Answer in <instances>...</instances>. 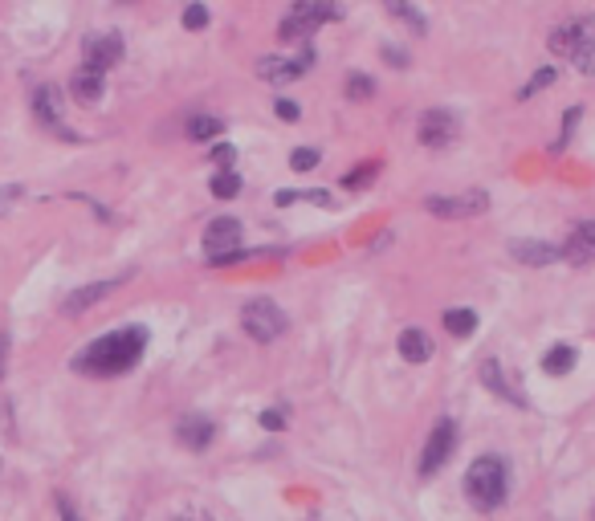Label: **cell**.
Returning <instances> with one entry per match:
<instances>
[{
    "label": "cell",
    "mask_w": 595,
    "mask_h": 521,
    "mask_svg": "<svg viewBox=\"0 0 595 521\" xmlns=\"http://www.w3.org/2000/svg\"><path fill=\"white\" fill-rule=\"evenodd\" d=\"M147 351V330L143 326H123L110 330V334L94 338L86 351H78L74 359V371L82 375H98V379H110V375H127L135 362Z\"/></svg>",
    "instance_id": "cell-1"
},
{
    "label": "cell",
    "mask_w": 595,
    "mask_h": 521,
    "mask_svg": "<svg viewBox=\"0 0 595 521\" xmlns=\"http://www.w3.org/2000/svg\"><path fill=\"white\" fill-rule=\"evenodd\" d=\"M510 493V465L502 456H477L469 465V473H465V497H469L473 509L489 513V509H498L502 501H506Z\"/></svg>",
    "instance_id": "cell-2"
},
{
    "label": "cell",
    "mask_w": 595,
    "mask_h": 521,
    "mask_svg": "<svg viewBox=\"0 0 595 521\" xmlns=\"http://www.w3.org/2000/svg\"><path fill=\"white\" fill-rule=\"evenodd\" d=\"M547 45H551L555 57H571L579 65V74H595V21L591 17H575L567 25H559Z\"/></svg>",
    "instance_id": "cell-3"
},
{
    "label": "cell",
    "mask_w": 595,
    "mask_h": 521,
    "mask_svg": "<svg viewBox=\"0 0 595 521\" xmlns=\"http://www.w3.org/2000/svg\"><path fill=\"white\" fill-rule=\"evenodd\" d=\"M285 326H290V318H285V309L274 298H253L241 309V330L253 343H274V338L285 334Z\"/></svg>",
    "instance_id": "cell-4"
},
{
    "label": "cell",
    "mask_w": 595,
    "mask_h": 521,
    "mask_svg": "<svg viewBox=\"0 0 595 521\" xmlns=\"http://www.w3.org/2000/svg\"><path fill=\"white\" fill-rule=\"evenodd\" d=\"M241 221H232V216H221V221L208 224L205 232V256L213 261V265H232V261H241Z\"/></svg>",
    "instance_id": "cell-5"
},
{
    "label": "cell",
    "mask_w": 595,
    "mask_h": 521,
    "mask_svg": "<svg viewBox=\"0 0 595 521\" xmlns=\"http://www.w3.org/2000/svg\"><path fill=\"white\" fill-rule=\"evenodd\" d=\"M424 208L433 216H444V221H469V216H481L489 208L486 192H465V195H428Z\"/></svg>",
    "instance_id": "cell-6"
},
{
    "label": "cell",
    "mask_w": 595,
    "mask_h": 521,
    "mask_svg": "<svg viewBox=\"0 0 595 521\" xmlns=\"http://www.w3.org/2000/svg\"><path fill=\"white\" fill-rule=\"evenodd\" d=\"M461 135V118L453 115V110H444V107H433L420 115V143L424 147H449V143Z\"/></svg>",
    "instance_id": "cell-7"
},
{
    "label": "cell",
    "mask_w": 595,
    "mask_h": 521,
    "mask_svg": "<svg viewBox=\"0 0 595 521\" xmlns=\"http://www.w3.org/2000/svg\"><path fill=\"white\" fill-rule=\"evenodd\" d=\"M82 54H86V70L94 74H107L110 65L123 62V37L118 33H90L86 41H82Z\"/></svg>",
    "instance_id": "cell-8"
},
{
    "label": "cell",
    "mask_w": 595,
    "mask_h": 521,
    "mask_svg": "<svg viewBox=\"0 0 595 521\" xmlns=\"http://www.w3.org/2000/svg\"><path fill=\"white\" fill-rule=\"evenodd\" d=\"M453 448H457V424L453 420H436L433 436L424 444V456H420V477H433L436 468L453 456Z\"/></svg>",
    "instance_id": "cell-9"
},
{
    "label": "cell",
    "mask_w": 595,
    "mask_h": 521,
    "mask_svg": "<svg viewBox=\"0 0 595 521\" xmlns=\"http://www.w3.org/2000/svg\"><path fill=\"white\" fill-rule=\"evenodd\" d=\"M314 65V49H302L298 57H261L258 62V78H266V82H293V78H302L306 70Z\"/></svg>",
    "instance_id": "cell-10"
},
{
    "label": "cell",
    "mask_w": 595,
    "mask_h": 521,
    "mask_svg": "<svg viewBox=\"0 0 595 521\" xmlns=\"http://www.w3.org/2000/svg\"><path fill=\"white\" fill-rule=\"evenodd\" d=\"M33 115H37V123H41L45 131L74 139V131L62 123V94H57V86H41V90H37V94H33Z\"/></svg>",
    "instance_id": "cell-11"
},
{
    "label": "cell",
    "mask_w": 595,
    "mask_h": 521,
    "mask_svg": "<svg viewBox=\"0 0 595 521\" xmlns=\"http://www.w3.org/2000/svg\"><path fill=\"white\" fill-rule=\"evenodd\" d=\"M176 440L184 444V448H192V452H205L208 444L216 440V424L208 420V415H184L176 424Z\"/></svg>",
    "instance_id": "cell-12"
},
{
    "label": "cell",
    "mask_w": 595,
    "mask_h": 521,
    "mask_svg": "<svg viewBox=\"0 0 595 521\" xmlns=\"http://www.w3.org/2000/svg\"><path fill=\"white\" fill-rule=\"evenodd\" d=\"M559 253L567 256V261H575V265H591L595 261V221L575 224V229L567 232V240H563Z\"/></svg>",
    "instance_id": "cell-13"
},
{
    "label": "cell",
    "mask_w": 595,
    "mask_h": 521,
    "mask_svg": "<svg viewBox=\"0 0 595 521\" xmlns=\"http://www.w3.org/2000/svg\"><path fill=\"white\" fill-rule=\"evenodd\" d=\"M285 17H293L298 25H306L314 33L322 21H338V17H343V9H338V4H330V0H298V4H293Z\"/></svg>",
    "instance_id": "cell-14"
},
{
    "label": "cell",
    "mask_w": 595,
    "mask_h": 521,
    "mask_svg": "<svg viewBox=\"0 0 595 521\" xmlns=\"http://www.w3.org/2000/svg\"><path fill=\"white\" fill-rule=\"evenodd\" d=\"M127 277H110V282H94V285H82V290H74L70 298L62 301V314H82V309H90L94 301H102L110 290H118Z\"/></svg>",
    "instance_id": "cell-15"
},
{
    "label": "cell",
    "mask_w": 595,
    "mask_h": 521,
    "mask_svg": "<svg viewBox=\"0 0 595 521\" xmlns=\"http://www.w3.org/2000/svg\"><path fill=\"white\" fill-rule=\"evenodd\" d=\"M510 256H514V261H522V265H555V261H559V248L555 245H547V240H514V245H510Z\"/></svg>",
    "instance_id": "cell-16"
},
{
    "label": "cell",
    "mask_w": 595,
    "mask_h": 521,
    "mask_svg": "<svg viewBox=\"0 0 595 521\" xmlns=\"http://www.w3.org/2000/svg\"><path fill=\"white\" fill-rule=\"evenodd\" d=\"M102 90H107V74H94V70H86V65H78L74 70V78H70V94L78 98V102H98L102 98Z\"/></svg>",
    "instance_id": "cell-17"
},
{
    "label": "cell",
    "mask_w": 595,
    "mask_h": 521,
    "mask_svg": "<svg viewBox=\"0 0 595 521\" xmlns=\"http://www.w3.org/2000/svg\"><path fill=\"white\" fill-rule=\"evenodd\" d=\"M481 383H486V387L494 391V395L510 399V404H518V407L526 404V399L518 395V387H514V383L506 379V371H502V362H498V359H486V362H481Z\"/></svg>",
    "instance_id": "cell-18"
},
{
    "label": "cell",
    "mask_w": 595,
    "mask_h": 521,
    "mask_svg": "<svg viewBox=\"0 0 595 521\" xmlns=\"http://www.w3.org/2000/svg\"><path fill=\"white\" fill-rule=\"evenodd\" d=\"M396 346H400V354L408 362H428V359H433V338H428L424 330H404Z\"/></svg>",
    "instance_id": "cell-19"
},
{
    "label": "cell",
    "mask_w": 595,
    "mask_h": 521,
    "mask_svg": "<svg viewBox=\"0 0 595 521\" xmlns=\"http://www.w3.org/2000/svg\"><path fill=\"white\" fill-rule=\"evenodd\" d=\"M575 346H551V351H547V359H542V371L547 375H567L571 367H575Z\"/></svg>",
    "instance_id": "cell-20"
},
{
    "label": "cell",
    "mask_w": 595,
    "mask_h": 521,
    "mask_svg": "<svg viewBox=\"0 0 595 521\" xmlns=\"http://www.w3.org/2000/svg\"><path fill=\"white\" fill-rule=\"evenodd\" d=\"M444 326H449V334L469 338L477 330V314L473 309H444Z\"/></svg>",
    "instance_id": "cell-21"
},
{
    "label": "cell",
    "mask_w": 595,
    "mask_h": 521,
    "mask_svg": "<svg viewBox=\"0 0 595 521\" xmlns=\"http://www.w3.org/2000/svg\"><path fill=\"white\" fill-rule=\"evenodd\" d=\"M224 131V123L221 118H213V115H196L192 123H188V135H192L196 143H205V139H216V135Z\"/></svg>",
    "instance_id": "cell-22"
},
{
    "label": "cell",
    "mask_w": 595,
    "mask_h": 521,
    "mask_svg": "<svg viewBox=\"0 0 595 521\" xmlns=\"http://www.w3.org/2000/svg\"><path fill=\"white\" fill-rule=\"evenodd\" d=\"M213 195H216V200H232V195H241V176H237V171H216V176H213Z\"/></svg>",
    "instance_id": "cell-23"
},
{
    "label": "cell",
    "mask_w": 595,
    "mask_h": 521,
    "mask_svg": "<svg viewBox=\"0 0 595 521\" xmlns=\"http://www.w3.org/2000/svg\"><path fill=\"white\" fill-rule=\"evenodd\" d=\"M388 9H391V17H400V21H408V25H412V29H416V33H424V29H428V21H424V13H420V9H412V4H400V0H391Z\"/></svg>",
    "instance_id": "cell-24"
},
{
    "label": "cell",
    "mask_w": 595,
    "mask_h": 521,
    "mask_svg": "<svg viewBox=\"0 0 595 521\" xmlns=\"http://www.w3.org/2000/svg\"><path fill=\"white\" fill-rule=\"evenodd\" d=\"M372 90H375V82L367 78V74H351V78H346V98H351V102H367Z\"/></svg>",
    "instance_id": "cell-25"
},
{
    "label": "cell",
    "mask_w": 595,
    "mask_h": 521,
    "mask_svg": "<svg viewBox=\"0 0 595 521\" xmlns=\"http://www.w3.org/2000/svg\"><path fill=\"white\" fill-rule=\"evenodd\" d=\"M375 176H380V163H375V160H367V163H359V168L343 179V187H367Z\"/></svg>",
    "instance_id": "cell-26"
},
{
    "label": "cell",
    "mask_w": 595,
    "mask_h": 521,
    "mask_svg": "<svg viewBox=\"0 0 595 521\" xmlns=\"http://www.w3.org/2000/svg\"><path fill=\"white\" fill-rule=\"evenodd\" d=\"M551 82H555V70H551V65H547V70H538L530 82H526L522 90H518V98H534V94H538V90H547V86H551Z\"/></svg>",
    "instance_id": "cell-27"
},
{
    "label": "cell",
    "mask_w": 595,
    "mask_h": 521,
    "mask_svg": "<svg viewBox=\"0 0 595 521\" xmlns=\"http://www.w3.org/2000/svg\"><path fill=\"white\" fill-rule=\"evenodd\" d=\"M290 168L293 171H314V168H319V151H314V147H298L290 155Z\"/></svg>",
    "instance_id": "cell-28"
},
{
    "label": "cell",
    "mask_w": 595,
    "mask_h": 521,
    "mask_svg": "<svg viewBox=\"0 0 595 521\" xmlns=\"http://www.w3.org/2000/svg\"><path fill=\"white\" fill-rule=\"evenodd\" d=\"M579 118H583V110H579V107H571L567 115H563V135H559V143H555V151H563V147H567V139H571V131H575V123H579Z\"/></svg>",
    "instance_id": "cell-29"
},
{
    "label": "cell",
    "mask_w": 595,
    "mask_h": 521,
    "mask_svg": "<svg viewBox=\"0 0 595 521\" xmlns=\"http://www.w3.org/2000/svg\"><path fill=\"white\" fill-rule=\"evenodd\" d=\"M208 25V9L205 4H188L184 9V29H205Z\"/></svg>",
    "instance_id": "cell-30"
},
{
    "label": "cell",
    "mask_w": 595,
    "mask_h": 521,
    "mask_svg": "<svg viewBox=\"0 0 595 521\" xmlns=\"http://www.w3.org/2000/svg\"><path fill=\"white\" fill-rule=\"evenodd\" d=\"M274 110L285 118V123H293V118L302 115V110H298V102H290V98H274Z\"/></svg>",
    "instance_id": "cell-31"
},
{
    "label": "cell",
    "mask_w": 595,
    "mask_h": 521,
    "mask_svg": "<svg viewBox=\"0 0 595 521\" xmlns=\"http://www.w3.org/2000/svg\"><path fill=\"white\" fill-rule=\"evenodd\" d=\"M261 428H269V432H282V428H285V412H274V407H269V412H261Z\"/></svg>",
    "instance_id": "cell-32"
},
{
    "label": "cell",
    "mask_w": 595,
    "mask_h": 521,
    "mask_svg": "<svg viewBox=\"0 0 595 521\" xmlns=\"http://www.w3.org/2000/svg\"><path fill=\"white\" fill-rule=\"evenodd\" d=\"M237 160V151L229 147V143H221V147H213V163H221V171H229V163Z\"/></svg>",
    "instance_id": "cell-33"
},
{
    "label": "cell",
    "mask_w": 595,
    "mask_h": 521,
    "mask_svg": "<svg viewBox=\"0 0 595 521\" xmlns=\"http://www.w3.org/2000/svg\"><path fill=\"white\" fill-rule=\"evenodd\" d=\"M57 513H62V521H82V513L70 505V497H62L57 493Z\"/></svg>",
    "instance_id": "cell-34"
},
{
    "label": "cell",
    "mask_w": 595,
    "mask_h": 521,
    "mask_svg": "<svg viewBox=\"0 0 595 521\" xmlns=\"http://www.w3.org/2000/svg\"><path fill=\"white\" fill-rule=\"evenodd\" d=\"M4 367H9V330H0V379H4Z\"/></svg>",
    "instance_id": "cell-35"
},
{
    "label": "cell",
    "mask_w": 595,
    "mask_h": 521,
    "mask_svg": "<svg viewBox=\"0 0 595 521\" xmlns=\"http://www.w3.org/2000/svg\"><path fill=\"white\" fill-rule=\"evenodd\" d=\"M383 57H388V62H396V65H408V54H400V49H391V45H388V49H383Z\"/></svg>",
    "instance_id": "cell-36"
},
{
    "label": "cell",
    "mask_w": 595,
    "mask_h": 521,
    "mask_svg": "<svg viewBox=\"0 0 595 521\" xmlns=\"http://www.w3.org/2000/svg\"><path fill=\"white\" fill-rule=\"evenodd\" d=\"M17 195H21V187H0V208H4L9 200H17Z\"/></svg>",
    "instance_id": "cell-37"
},
{
    "label": "cell",
    "mask_w": 595,
    "mask_h": 521,
    "mask_svg": "<svg viewBox=\"0 0 595 521\" xmlns=\"http://www.w3.org/2000/svg\"><path fill=\"white\" fill-rule=\"evenodd\" d=\"M179 521H184V517H179Z\"/></svg>",
    "instance_id": "cell-38"
}]
</instances>
